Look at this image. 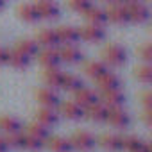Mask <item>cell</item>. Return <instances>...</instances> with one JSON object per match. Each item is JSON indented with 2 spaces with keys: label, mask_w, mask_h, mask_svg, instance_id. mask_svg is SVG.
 Segmentation results:
<instances>
[{
  "label": "cell",
  "mask_w": 152,
  "mask_h": 152,
  "mask_svg": "<svg viewBox=\"0 0 152 152\" xmlns=\"http://www.w3.org/2000/svg\"><path fill=\"white\" fill-rule=\"evenodd\" d=\"M36 99H38V102H39L41 106H47V107H57L59 102H61L57 90L48 88V86L38 90V91H36Z\"/></svg>",
  "instance_id": "obj_15"
},
{
  "label": "cell",
  "mask_w": 152,
  "mask_h": 152,
  "mask_svg": "<svg viewBox=\"0 0 152 152\" xmlns=\"http://www.w3.org/2000/svg\"><path fill=\"white\" fill-rule=\"evenodd\" d=\"M7 150H9V147H7L6 140H4V138H0V152H7Z\"/></svg>",
  "instance_id": "obj_39"
},
{
  "label": "cell",
  "mask_w": 152,
  "mask_h": 152,
  "mask_svg": "<svg viewBox=\"0 0 152 152\" xmlns=\"http://www.w3.org/2000/svg\"><path fill=\"white\" fill-rule=\"evenodd\" d=\"M73 100L77 102V104H81V106L86 109V107L93 106L95 102H99L100 99H99V91H97V90H91V88L83 86V88H79L77 91H73Z\"/></svg>",
  "instance_id": "obj_9"
},
{
  "label": "cell",
  "mask_w": 152,
  "mask_h": 152,
  "mask_svg": "<svg viewBox=\"0 0 152 152\" xmlns=\"http://www.w3.org/2000/svg\"><path fill=\"white\" fill-rule=\"evenodd\" d=\"M127 13H129V22L132 23H145L150 16V11L148 7L143 4V2H132V4H127Z\"/></svg>",
  "instance_id": "obj_7"
},
{
  "label": "cell",
  "mask_w": 152,
  "mask_h": 152,
  "mask_svg": "<svg viewBox=\"0 0 152 152\" xmlns=\"http://www.w3.org/2000/svg\"><path fill=\"white\" fill-rule=\"evenodd\" d=\"M13 68H16V70H25L27 66H29V63H31V59L29 57H25L23 54H20L18 50H9V61H7Z\"/></svg>",
  "instance_id": "obj_29"
},
{
  "label": "cell",
  "mask_w": 152,
  "mask_h": 152,
  "mask_svg": "<svg viewBox=\"0 0 152 152\" xmlns=\"http://www.w3.org/2000/svg\"><path fill=\"white\" fill-rule=\"evenodd\" d=\"M122 141H124V138L120 134H113V132H106L97 140V143L104 150H109V152H120L122 150Z\"/></svg>",
  "instance_id": "obj_17"
},
{
  "label": "cell",
  "mask_w": 152,
  "mask_h": 152,
  "mask_svg": "<svg viewBox=\"0 0 152 152\" xmlns=\"http://www.w3.org/2000/svg\"><path fill=\"white\" fill-rule=\"evenodd\" d=\"M7 61H9V48L0 47V66L7 64Z\"/></svg>",
  "instance_id": "obj_37"
},
{
  "label": "cell",
  "mask_w": 152,
  "mask_h": 152,
  "mask_svg": "<svg viewBox=\"0 0 152 152\" xmlns=\"http://www.w3.org/2000/svg\"><path fill=\"white\" fill-rule=\"evenodd\" d=\"M84 116L90 118V120L95 122V124H104V122L107 120V106H104V104L99 100V102H95L93 106H90V107L84 109Z\"/></svg>",
  "instance_id": "obj_20"
},
{
  "label": "cell",
  "mask_w": 152,
  "mask_h": 152,
  "mask_svg": "<svg viewBox=\"0 0 152 152\" xmlns=\"http://www.w3.org/2000/svg\"><path fill=\"white\" fill-rule=\"evenodd\" d=\"M138 57H140L143 63H150V61H152V47H150V43H143V45L138 48Z\"/></svg>",
  "instance_id": "obj_35"
},
{
  "label": "cell",
  "mask_w": 152,
  "mask_h": 152,
  "mask_svg": "<svg viewBox=\"0 0 152 152\" xmlns=\"http://www.w3.org/2000/svg\"><path fill=\"white\" fill-rule=\"evenodd\" d=\"M107 15V22H113L116 25H125L129 23V13H127V6L122 2H113L109 4V7L106 9Z\"/></svg>",
  "instance_id": "obj_4"
},
{
  "label": "cell",
  "mask_w": 152,
  "mask_h": 152,
  "mask_svg": "<svg viewBox=\"0 0 152 152\" xmlns=\"http://www.w3.org/2000/svg\"><path fill=\"white\" fill-rule=\"evenodd\" d=\"M134 77L143 84H150L152 83V66L148 63H143V64L136 66L134 68Z\"/></svg>",
  "instance_id": "obj_30"
},
{
  "label": "cell",
  "mask_w": 152,
  "mask_h": 152,
  "mask_svg": "<svg viewBox=\"0 0 152 152\" xmlns=\"http://www.w3.org/2000/svg\"><path fill=\"white\" fill-rule=\"evenodd\" d=\"M145 145V141L138 136H125L124 141H122V150H127V152H140L141 147Z\"/></svg>",
  "instance_id": "obj_31"
},
{
  "label": "cell",
  "mask_w": 152,
  "mask_h": 152,
  "mask_svg": "<svg viewBox=\"0 0 152 152\" xmlns=\"http://www.w3.org/2000/svg\"><path fill=\"white\" fill-rule=\"evenodd\" d=\"M38 61L43 68H57L63 61L59 56V48H43L38 52Z\"/></svg>",
  "instance_id": "obj_10"
},
{
  "label": "cell",
  "mask_w": 152,
  "mask_h": 152,
  "mask_svg": "<svg viewBox=\"0 0 152 152\" xmlns=\"http://www.w3.org/2000/svg\"><path fill=\"white\" fill-rule=\"evenodd\" d=\"M91 6V0H68V7L79 15H84Z\"/></svg>",
  "instance_id": "obj_34"
},
{
  "label": "cell",
  "mask_w": 152,
  "mask_h": 152,
  "mask_svg": "<svg viewBox=\"0 0 152 152\" xmlns=\"http://www.w3.org/2000/svg\"><path fill=\"white\" fill-rule=\"evenodd\" d=\"M118 2H122V4H125V6H127V4H132V2H138V0H118Z\"/></svg>",
  "instance_id": "obj_41"
},
{
  "label": "cell",
  "mask_w": 152,
  "mask_h": 152,
  "mask_svg": "<svg viewBox=\"0 0 152 152\" xmlns=\"http://www.w3.org/2000/svg\"><path fill=\"white\" fill-rule=\"evenodd\" d=\"M6 143L9 148H22V143H23V131H18V132H7L4 136Z\"/></svg>",
  "instance_id": "obj_33"
},
{
  "label": "cell",
  "mask_w": 152,
  "mask_h": 152,
  "mask_svg": "<svg viewBox=\"0 0 152 152\" xmlns=\"http://www.w3.org/2000/svg\"><path fill=\"white\" fill-rule=\"evenodd\" d=\"M16 13H18V16H20L23 22H27V23H36L38 20H41V18H39V15H38L36 4L23 2V4H20V6H18Z\"/></svg>",
  "instance_id": "obj_22"
},
{
  "label": "cell",
  "mask_w": 152,
  "mask_h": 152,
  "mask_svg": "<svg viewBox=\"0 0 152 152\" xmlns=\"http://www.w3.org/2000/svg\"><path fill=\"white\" fill-rule=\"evenodd\" d=\"M102 61H104L107 66L118 68V66H122V64L127 61V52H125L124 47H120V45H116V43L106 45L104 50H102Z\"/></svg>",
  "instance_id": "obj_1"
},
{
  "label": "cell",
  "mask_w": 152,
  "mask_h": 152,
  "mask_svg": "<svg viewBox=\"0 0 152 152\" xmlns=\"http://www.w3.org/2000/svg\"><path fill=\"white\" fill-rule=\"evenodd\" d=\"M36 122L43 124L45 127H54V125L59 122V113L56 111V107L41 106V107L36 111Z\"/></svg>",
  "instance_id": "obj_16"
},
{
  "label": "cell",
  "mask_w": 152,
  "mask_h": 152,
  "mask_svg": "<svg viewBox=\"0 0 152 152\" xmlns=\"http://www.w3.org/2000/svg\"><path fill=\"white\" fill-rule=\"evenodd\" d=\"M59 56H61V61H64L68 64H77V63L84 61V52L75 45H63L59 48Z\"/></svg>",
  "instance_id": "obj_13"
},
{
  "label": "cell",
  "mask_w": 152,
  "mask_h": 152,
  "mask_svg": "<svg viewBox=\"0 0 152 152\" xmlns=\"http://www.w3.org/2000/svg\"><path fill=\"white\" fill-rule=\"evenodd\" d=\"M63 72L57 68H43V83L48 86V88H54V90H61V84H63Z\"/></svg>",
  "instance_id": "obj_18"
},
{
  "label": "cell",
  "mask_w": 152,
  "mask_h": 152,
  "mask_svg": "<svg viewBox=\"0 0 152 152\" xmlns=\"http://www.w3.org/2000/svg\"><path fill=\"white\" fill-rule=\"evenodd\" d=\"M111 127L115 129H127L129 124H131V116L129 113L118 106V107H107V120H106Z\"/></svg>",
  "instance_id": "obj_3"
},
{
  "label": "cell",
  "mask_w": 152,
  "mask_h": 152,
  "mask_svg": "<svg viewBox=\"0 0 152 152\" xmlns=\"http://www.w3.org/2000/svg\"><path fill=\"white\" fill-rule=\"evenodd\" d=\"M140 152H152V148H150V143H147V141H145V145L141 147V150H140Z\"/></svg>",
  "instance_id": "obj_40"
},
{
  "label": "cell",
  "mask_w": 152,
  "mask_h": 152,
  "mask_svg": "<svg viewBox=\"0 0 152 152\" xmlns=\"http://www.w3.org/2000/svg\"><path fill=\"white\" fill-rule=\"evenodd\" d=\"M81 31V39L88 41V43H100L106 38V31L100 25H93V23H86L84 27L79 29Z\"/></svg>",
  "instance_id": "obj_12"
},
{
  "label": "cell",
  "mask_w": 152,
  "mask_h": 152,
  "mask_svg": "<svg viewBox=\"0 0 152 152\" xmlns=\"http://www.w3.org/2000/svg\"><path fill=\"white\" fill-rule=\"evenodd\" d=\"M68 140L72 143V148L81 150V152H90L97 145V138L88 131H75L72 134V138H68Z\"/></svg>",
  "instance_id": "obj_2"
},
{
  "label": "cell",
  "mask_w": 152,
  "mask_h": 152,
  "mask_svg": "<svg viewBox=\"0 0 152 152\" xmlns=\"http://www.w3.org/2000/svg\"><path fill=\"white\" fill-rule=\"evenodd\" d=\"M36 41L43 48H57L61 45L56 29H43V31H39L38 36H36Z\"/></svg>",
  "instance_id": "obj_19"
},
{
  "label": "cell",
  "mask_w": 152,
  "mask_h": 152,
  "mask_svg": "<svg viewBox=\"0 0 152 152\" xmlns=\"http://www.w3.org/2000/svg\"><path fill=\"white\" fill-rule=\"evenodd\" d=\"M99 99L107 107H118V106H124V102H125V95H124V91L120 88L99 91Z\"/></svg>",
  "instance_id": "obj_11"
},
{
  "label": "cell",
  "mask_w": 152,
  "mask_h": 152,
  "mask_svg": "<svg viewBox=\"0 0 152 152\" xmlns=\"http://www.w3.org/2000/svg\"><path fill=\"white\" fill-rule=\"evenodd\" d=\"M109 68H107V64L104 63V61H88L86 64H84V73L88 75V77H91L93 81L95 79H99L102 73H106Z\"/></svg>",
  "instance_id": "obj_25"
},
{
  "label": "cell",
  "mask_w": 152,
  "mask_h": 152,
  "mask_svg": "<svg viewBox=\"0 0 152 152\" xmlns=\"http://www.w3.org/2000/svg\"><path fill=\"white\" fill-rule=\"evenodd\" d=\"M140 99H141V104H143L145 109H152V93H150V90H145L140 95Z\"/></svg>",
  "instance_id": "obj_36"
},
{
  "label": "cell",
  "mask_w": 152,
  "mask_h": 152,
  "mask_svg": "<svg viewBox=\"0 0 152 152\" xmlns=\"http://www.w3.org/2000/svg\"><path fill=\"white\" fill-rule=\"evenodd\" d=\"M0 131H4L6 134L18 132V131H22V122L11 115H4V116H0Z\"/></svg>",
  "instance_id": "obj_28"
},
{
  "label": "cell",
  "mask_w": 152,
  "mask_h": 152,
  "mask_svg": "<svg viewBox=\"0 0 152 152\" xmlns=\"http://www.w3.org/2000/svg\"><path fill=\"white\" fill-rule=\"evenodd\" d=\"M15 50H18V52L23 54L25 57L32 59V57L38 56V52H39V45H38L36 39H29V38H25V39H18V41H16Z\"/></svg>",
  "instance_id": "obj_21"
},
{
  "label": "cell",
  "mask_w": 152,
  "mask_h": 152,
  "mask_svg": "<svg viewBox=\"0 0 152 152\" xmlns=\"http://www.w3.org/2000/svg\"><path fill=\"white\" fill-rule=\"evenodd\" d=\"M143 120L147 125H152V109H143Z\"/></svg>",
  "instance_id": "obj_38"
},
{
  "label": "cell",
  "mask_w": 152,
  "mask_h": 152,
  "mask_svg": "<svg viewBox=\"0 0 152 152\" xmlns=\"http://www.w3.org/2000/svg\"><path fill=\"white\" fill-rule=\"evenodd\" d=\"M36 9H38L39 18L43 20H57L61 16V9L54 0H38Z\"/></svg>",
  "instance_id": "obj_6"
},
{
  "label": "cell",
  "mask_w": 152,
  "mask_h": 152,
  "mask_svg": "<svg viewBox=\"0 0 152 152\" xmlns=\"http://www.w3.org/2000/svg\"><path fill=\"white\" fill-rule=\"evenodd\" d=\"M95 86H97V91H104V90H116V88H120L122 86V81H120V77L116 73H113V72H106V73H102L99 79H95Z\"/></svg>",
  "instance_id": "obj_14"
},
{
  "label": "cell",
  "mask_w": 152,
  "mask_h": 152,
  "mask_svg": "<svg viewBox=\"0 0 152 152\" xmlns=\"http://www.w3.org/2000/svg\"><path fill=\"white\" fill-rule=\"evenodd\" d=\"M6 7V0H0V11H2Z\"/></svg>",
  "instance_id": "obj_42"
},
{
  "label": "cell",
  "mask_w": 152,
  "mask_h": 152,
  "mask_svg": "<svg viewBox=\"0 0 152 152\" xmlns=\"http://www.w3.org/2000/svg\"><path fill=\"white\" fill-rule=\"evenodd\" d=\"M45 145L52 150V152H72V143L68 138L63 136H48V140L45 141Z\"/></svg>",
  "instance_id": "obj_24"
},
{
  "label": "cell",
  "mask_w": 152,
  "mask_h": 152,
  "mask_svg": "<svg viewBox=\"0 0 152 152\" xmlns=\"http://www.w3.org/2000/svg\"><path fill=\"white\" fill-rule=\"evenodd\" d=\"M59 115H63L68 120H81L84 116V107L81 104H77L75 100H66V102H59Z\"/></svg>",
  "instance_id": "obj_8"
},
{
  "label": "cell",
  "mask_w": 152,
  "mask_h": 152,
  "mask_svg": "<svg viewBox=\"0 0 152 152\" xmlns=\"http://www.w3.org/2000/svg\"><path fill=\"white\" fill-rule=\"evenodd\" d=\"M104 2H107V4H113V2H118V0H104Z\"/></svg>",
  "instance_id": "obj_43"
},
{
  "label": "cell",
  "mask_w": 152,
  "mask_h": 152,
  "mask_svg": "<svg viewBox=\"0 0 152 152\" xmlns=\"http://www.w3.org/2000/svg\"><path fill=\"white\" fill-rule=\"evenodd\" d=\"M83 16L86 18L88 23H93V25L104 27V25L107 23V15H106V11L100 9V7H95V6H90V9H88Z\"/></svg>",
  "instance_id": "obj_23"
},
{
  "label": "cell",
  "mask_w": 152,
  "mask_h": 152,
  "mask_svg": "<svg viewBox=\"0 0 152 152\" xmlns=\"http://www.w3.org/2000/svg\"><path fill=\"white\" fill-rule=\"evenodd\" d=\"M43 147H45V141H41V140H38V138H34V136L23 132L22 148H25V150H29V152H38V150H41Z\"/></svg>",
  "instance_id": "obj_32"
},
{
  "label": "cell",
  "mask_w": 152,
  "mask_h": 152,
  "mask_svg": "<svg viewBox=\"0 0 152 152\" xmlns=\"http://www.w3.org/2000/svg\"><path fill=\"white\" fill-rule=\"evenodd\" d=\"M84 86V81L79 77V75H73V73H64L63 75V84H61V90H66V91H77L79 88Z\"/></svg>",
  "instance_id": "obj_27"
},
{
  "label": "cell",
  "mask_w": 152,
  "mask_h": 152,
  "mask_svg": "<svg viewBox=\"0 0 152 152\" xmlns=\"http://www.w3.org/2000/svg\"><path fill=\"white\" fill-rule=\"evenodd\" d=\"M59 43L61 45H75L77 41H81V31L79 27H73V25H61L56 29Z\"/></svg>",
  "instance_id": "obj_5"
},
{
  "label": "cell",
  "mask_w": 152,
  "mask_h": 152,
  "mask_svg": "<svg viewBox=\"0 0 152 152\" xmlns=\"http://www.w3.org/2000/svg\"><path fill=\"white\" fill-rule=\"evenodd\" d=\"M25 134H31V136H34V138H38L41 141H47L48 136H50V127H45L39 122H31L25 127Z\"/></svg>",
  "instance_id": "obj_26"
}]
</instances>
